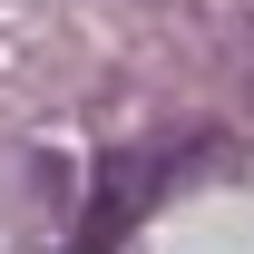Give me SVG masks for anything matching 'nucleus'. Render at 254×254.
<instances>
[{
  "label": "nucleus",
  "mask_w": 254,
  "mask_h": 254,
  "mask_svg": "<svg viewBox=\"0 0 254 254\" xmlns=\"http://www.w3.org/2000/svg\"><path fill=\"white\" fill-rule=\"evenodd\" d=\"M166 186H176V147H118V157H98L88 166V215H78L68 254H118Z\"/></svg>",
  "instance_id": "nucleus-1"
}]
</instances>
